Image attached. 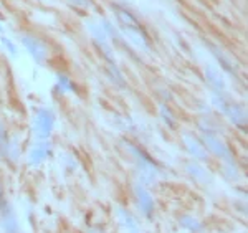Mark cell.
Here are the masks:
<instances>
[{"label":"cell","mask_w":248,"mask_h":233,"mask_svg":"<svg viewBox=\"0 0 248 233\" xmlns=\"http://www.w3.org/2000/svg\"><path fill=\"white\" fill-rule=\"evenodd\" d=\"M0 223L5 233H22L17 215L10 208L9 202L5 199H0Z\"/></svg>","instance_id":"cell-1"},{"label":"cell","mask_w":248,"mask_h":233,"mask_svg":"<svg viewBox=\"0 0 248 233\" xmlns=\"http://www.w3.org/2000/svg\"><path fill=\"white\" fill-rule=\"evenodd\" d=\"M205 140H207V146H209V149L214 152V154L220 155V157L230 160V152L229 149L225 147V144L222 142V140H218L215 136H205Z\"/></svg>","instance_id":"cell-5"},{"label":"cell","mask_w":248,"mask_h":233,"mask_svg":"<svg viewBox=\"0 0 248 233\" xmlns=\"http://www.w3.org/2000/svg\"><path fill=\"white\" fill-rule=\"evenodd\" d=\"M181 225L184 228H187V230H190V232H201L202 230V223L199 222L197 218L190 217V215L181 217Z\"/></svg>","instance_id":"cell-7"},{"label":"cell","mask_w":248,"mask_h":233,"mask_svg":"<svg viewBox=\"0 0 248 233\" xmlns=\"http://www.w3.org/2000/svg\"><path fill=\"white\" fill-rule=\"evenodd\" d=\"M48 155H50V147H48V144H38V146H35L30 152V164L38 166V164H42Z\"/></svg>","instance_id":"cell-6"},{"label":"cell","mask_w":248,"mask_h":233,"mask_svg":"<svg viewBox=\"0 0 248 233\" xmlns=\"http://www.w3.org/2000/svg\"><path fill=\"white\" fill-rule=\"evenodd\" d=\"M53 127V116L46 111H40L37 119H35V131L38 138H46Z\"/></svg>","instance_id":"cell-3"},{"label":"cell","mask_w":248,"mask_h":233,"mask_svg":"<svg viewBox=\"0 0 248 233\" xmlns=\"http://www.w3.org/2000/svg\"><path fill=\"white\" fill-rule=\"evenodd\" d=\"M3 149H5V132L0 129V154L3 152Z\"/></svg>","instance_id":"cell-9"},{"label":"cell","mask_w":248,"mask_h":233,"mask_svg":"<svg viewBox=\"0 0 248 233\" xmlns=\"http://www.w3.org/2000/svg\"><path fill=\"white\" fill-rule=\"evenodd\" d=\"M90 233H105V232L101 228H93V230H90Z\"/></svg>","instance_id":"cell-10"},{"label":"cell","mask_w":248,"mask_h":233,"mask_svg":"<svg viewBox=\"0 0 248 233\" xmlns=\"http://www.w3.org/2000/svg\"><path fill=\"white\" fill-rule=\"evenodd\" d=\"M136 197H138V205H139V208H141L142 215L153 217L155 205H154V199L151 197L149 192H147L144 187L138 186L136 187Z\"/></svg>","instance_id":"cell-2"},{"label":"cell","mask_w":248,"mask_h":233,"mask_svg":"<svg viewBox=\"0 0 248 233\" xmlns=\"http://www.w3.org/2000/svg\"><path fill=\"white\" fill-rule=\"evenodd\" d=\"M186 140H187V149H189L192 154L195 155V157H199V159H205L207 157V152L203 151V147L201 146V144L197 142L195 139H192V138H186Z\"/></svg>","instance_id":"cell-8"},{"label":"cell","mask_w":248,"mask_h":233,"mask_svg":"<svg viewBox=\"0 0 248 233\" xmlns=\"http://www.w3.org/2000/svg\"><path fill=\"white\" fill-rule=\"evenodd\" d=\"M116 217H118L119 223L127 230V233H141V227H139L138 220H136V217L131 212L124 210V208H118Z\"/></svg>","instance_id":"cell-4"}]
</instances>
